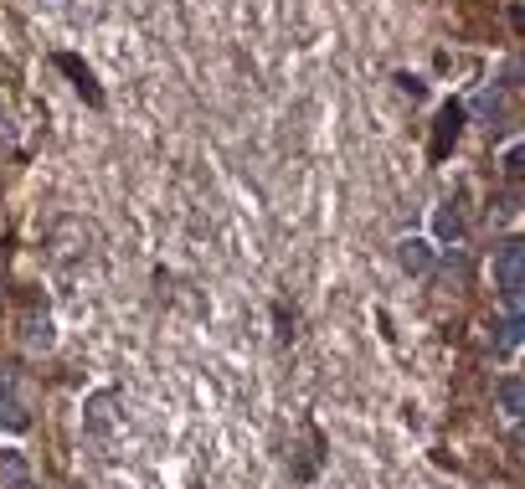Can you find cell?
Listing matches in <instances>:
<instances>
[{"mask_svg":"<svg viewBox=\"0 0 525 489\" xmlns=\"http://www.w3.org/2000/svg\"><path fill=\"white\" fill-rule=\"evenodd\" d=\"M495 278H500V299H505V309H515L520 314V289H525V248L510 237V242H500V253H495Z\"/></svg>","mask_w":525,"mask_h":489,"instance_id":"1","label":"cell"},{"mask_svg":"<svg viewBox=\"0 0 525 489\" xmlns=\"http://www.w3.org/2000/svg\"><path fill=\"white\" fill-rule=\"evenodd\" d=\"M459 129H464V103H443V109H438V129H433V160L448 155V145L459 139Z\"/></svg>","mask_w":525,"mask_h":489,"instance_id":"2","label":"cell"},{"mask_svg":"<svg viewBox=\"0 0 525 489\" xmlns=\"http://www.w3.org/2000/svg\"><path fill=\"white\" fill-rule=\"evenodd\" d=\"M397 263H402V273H428L433 268V242L428 237H402L397 242Z\"/></svg>","mask_w":525,"mask_h":489,"instance_id":"3","label":"cell"},{"mask_svg":"<svg viewBox=\"0 0 525 489\" xmlns=\"http://www.w3.org/2000/svg\"><path fill=\"white\" fill-rule=\"evenodd\" d=\"M57 67H62L67 78H73V88H78V93L93 103V109H98V103H103V93H98V83H93V73H88V67H83L73 52H62V57H57Z\"/></svg>","mask_w":525,"mask_h":489,"instance_id":"4","label":"cell"},{"mask_svg":"<svg viewBox=\"0 0 525 489\" xmlns=\"http://www.w3.org/2000/svg\"><path fill=\"white\" fill-rule=\"evenodd\" d=\"M0 428H6V433H26V428H31L26 402H21L11 387H0Z\"/></svg>","mask_w":525,"mask_h":489,"instance_id":"5","label":"cell"},{"mask_svg":"<svg viewBox=\"0 0 525 489\" xmlns=\"http://www.w3.org/2000/svg\"><path fill=\"white\" fill-rule=\"evenodd\" d=\"M495 397H500V412H505V417H520V412H525L520 376H500V381H495Z\"/></svg>","mask_w":525,"mask_h":489,"instance_id":"6","label":"cell"},{"mask_svg":"<svg viewBox=\"0 0 525 489\" xmlns=\"http://www.w3.org/2000/svg\"><path fill=\"white\" fill-rule=\"evenodd\" d=\"M433 237H438V242H459V237H464L459 206H438V212H433Z\"/></svg>","mask_w":525,"mask_h":489,"instance_id":"7","label":"cell"},{"mask_svg":"<svg viewBox=\"0 0 525 489\" xmlns=\"http://www.w3.org/2000/svg\"><path fill=\"white\" fill-rule=\"evenodd\" d=\"M52 340H57L52 314H31V320H26V345H31V351H52Z\"/></svg>","mask_w":525,"mask_h":489,"instance_id":"8","label":"cell"},{"mask_svg":"<svg viewBox=\"0 0 525 489\" xmlns=\"http://www.w3.org/2000/svg\"><path fill=\"white\" fill-rule=\"evenodd\" d=\"M0 484H26V459H21V453L16 448H0Z\"/></svg>","mask_w":525,"mask_h":489,"instance_id":"9","label":"cell"},{"mask_svg":"<svg viewBox=\"0 0 525 489\" xmlns=\"http://www.w3.org/2000/svg\"><path fill=\"white\" fill-rule=\"evenodd\" d=\"M109 402H114L109 392H98V397L88 402V428H93V433H103V428H109Z\"/></svg>","mask_w":525,"mask_h":489,"instance_id":"10","label":"cell"},{"mask_svg":"<svg viewBox=\"0 0 525 489\" xmlns=\"http://www.w3.org/2000/svg\"><path fill=\"white\" fill-rule=\"evenodd\" d=\"M500 351H520V314L515 309L500 320Z\"/></svg>","mask_w":525,"mask_h":489,"instance_id":"11","label":"cell"},{"mask_svg":"<svg viewBox=\"0 0 525 489\" xmlns=\"http://www.w3.org/2000/svg\"><path fill=\"white\" fill-rule=\"evenodd\" d=\"M500 109H505V98H500L495 88L479 93V103H474V114H479V119H500Z\"/></svg>","mask_w":525,"mask_h":489,"instance_id":"12","label":"cell"},{"mask_svg":"<svg viewBox=\"0 0 525 489\" xmlns=\"http://www.w3.org/2000/svg\"><path fill=\"white\" fill-rule=\"evenodd\" d=\"M273 320H278V340H289V335H294V320L284 314V304H273Z\"/></svg>","mask_w":525,"mask_h":489,"instance_id":"13","label":"cell"},{"mask_svg":"<svg viewBox=\"0 0 525 489\" xmlns=\"http://www.w3.org/2000/svg\"><path fill=\"white\" fill-rule=\"evenodd\" d=\"M397 88L412 93V98H423V78H412V73H397Z\"/></svg>","mask_w":525,"mask_h":489,"instance_id":"14","label":"cell"},{"mask_svg":"<svg viewBox=\"0 0 525 489\" xmlns=\"http://www.w3.org/2000/svg\"><path fill=\"white\" fill-rule=\"evenodd\" d=\"M505 176H510V181L520 176V145H510V150H505Z\"/></svg>","mask_w":525,"mask_h":489,"instance_id":"15","label":"cell"}]
</instances>
